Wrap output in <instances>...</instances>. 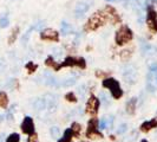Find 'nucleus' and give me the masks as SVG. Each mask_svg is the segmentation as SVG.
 <instances>
[{"instance_id": "a19ab883", "label": "nucleus", "mask_w": 157, "mask_h": 142, "mask_svg": "<svg viewBox=\"0 0 157 142\" xmlns=\"http://www.w3.org/2000/svg\"><path fill=\"white\" fill-rule=\"evenodd\" d=\"M108 126H109V129H111V127L113 124V122H115V117H113V115H110V116H108Z\"/></svg>"}, {"instance_id": "4c0bfd02", "label": "nucleus", "mask_w": 157, "mask_h": 142, "mask_svg": "<svg viewBox=\"0 0 157 142\" xmlns=\"http://www.w3.org/2000/svg\"><path fill=\"white\" fill-rule=\"evenodd\" d=\"M14 110H16V105H12V107L7 110V112H6V118H7L8 121H12V120H13Z\"/></svg>"}, {"instance_id": "a18cd8bd", "label": "nucleus", "mask_w": 157, "mask_h": 142, "mask_svg": "<svg viewBox=\"0 0 157 142\" xmlns=\"http://www.w3.org/2000/svg\"><path fill=\"white\" fill-rule=\"evenodd\" d=\"M82 142H89V141H82Z\"/></svg>"}, {"instance_id": "5701e85b", "label": "nucleus", "mask_w": 157, "mask_h": 142, "mask_svg": "<svg viewBox=\"0 0 157 142\" xmlns=\"http://www.w3.org/2000/svg\"><path fill=\"white\" fill-rule=\"evenodd\" d=\"M77 83V77L76 76H69L65 79L60 81V87L63 88H71L72 85H75Z\"/></svg>"}, {"instance_id": "dca6fc26", "label": "nucleus", "mask_w": 157, "mask_h": 142, "mask_svg": "<svg viewBox=\"0 0 157 142\" xmlns=\"http://www.w3.org/2000/svg\"><path fill=\"white\" fill-rule=\"evenodd\" d=\"M44 98L46 101L47 104V109L50 111H55L59 104V97L56 94H52V93H48V94L44 95Z\"/></svg>"}, {"instance_id": "a211bd4d", "label": "nucleus", "mask_w": 157, "mask_h": 142, "mask_svg": "<svg viewBox=\"0 0 157 142\" xmlns=\"http://www.w3.org/2000/svg\"><path fill=\"white\" fill-rule=\"evenodd\" d=\"M137 102H138V98L137 97H131L130 100H128V102L125 104V111L128 115H135L136 114Z\"/></svg>"}, {"instance_id": "f3484780", "label": "nucleus", "mask_w": 157, "mask_h": 142, "mask_svg": "<svg viewBox=\"0 0 157 142\" xmlns=\"http://www.w3.org/2000/svg\"><path fill=\"white\" fill-rule=\"evenodd\" d=\"M152 129H157V117L151 118L149 121H144V122H142L141 126H140V130H141L142 133H144V134L151 132Z\"/></svg>"}, {"instance_id": "f03ea898", "label": "nucleus", "mask_w": 157, "mask_h": 142, "mask_svg": "<svg viewBox=\"0 0 157 142\" xmlns=\"http://www.w3.org/2000/svg\"><path fill=\"white\" fill-rule=\"evenodd\" d=\"M102 87L110 91V95L113 100H121L124 95V91L121 87L119 82L115 77H106L102 81Z\"/></svg>"}, {"instance_id": "423d86ee", "label": "nucleus", "mask_w": 157, "mask_h": 142, "mask_svg": "<svg viewBox=\"0 0 157 142\" xmlns=\"http://www.w3.org/2000/svg\"><path fill=\"white\" fill-rule=\"evenodd\" d=\"M145 87L149 93L157 91V62H152L149 65V71L145 77Z\"/></svg>"}, {"instance_id": "7ed1b4c3", "label": "nucleus", "mask_w": 157, "mask_h": 142, "mask_svg": "<svg viewBox=\"0 0 157 142\" xmlns=\"http://www.w3.org/2000/svg\"><path fill=\"white\" fill-rule=\"evenodd\" d=\"M134 39V31L128 25H121L119 29L115 32V43L118 46L129 44Z\"/></svg>"}, {"instance_id": "a878e982", "label": "nucleus", "mask_w": 157, "mask_h": 142, "mask_svg": "<svg viewBox=\"0 0 157 142\" xmlns=\"http://www.w3.org/2000/svg\"><path fill=\"white\" fill-rule=\"evenodd\" d=\"M134 49H125V50H123V51H121L119 52V58L123 61V62H128L132 55H134Z\"/></svg>"}, {"instance_id": "2f4dec72", "label": "nucleus", "mask_w": 157, "mask_h": 142, "mask_svg": "<svg viewBox=\"0 0 157 142\" xmlns=\"http://www.w3.org/2000/svg\"><path fill=\"white\" fill-rule=\"evenodd\" d=\"M5 142H20V134L18 133H12L6 137Z\"/></svg>"}, {"instance_id": "49530a36", "label": "nucleus", "mask_w": 157, "mask_h": 142, "mask_svg": "<svg viewBox=\"0 0 157 142\" xmlns=\"http://www.w3.org/2000/svg\"><path fill=\"white\" fill-rule=\"evenodd\" d=\"M135 1H138V0H135Z\"/></svg>"}, {"instance_id": "6e6552de", "label": "nucleus", "mask_w": 157, "mask_h": 142, "mask_svg": "<svg viewBox=\"0 0 157 142\" xmlns=\"http://www.w3.org/2000/svg\"><path fill=\"white\" fill-rule=\"evenodd\" d=\"M145 23L151 33H157V11L154 6H148L145 10Z\"/></svg>"}, {"instance_id": "9d476101", "label": "nucleus", "mask_w": 157, "mask_h": 142, "mask_svg": "<svg viewBox=\"0 0 157 142\" xmlns=\"http://www.w3.org/2000/svg\"><path fill=\"white\" fill-rule=\"evenodd\" d=\"M39 38L40 40H44V41H50V43H59L60 40V33L53 30V29H43L39 33Z\"/></svg>"}, {"instance_id": "20e7f679", "label": "nucleus", "mask_w": 157, "mask_h": 142, "mask_svg": "<svg viewBox=\"0 0 157 142\" xmlns=\"http://www.w3.org/2000/svg\"><path fill=\"white\" fill-rule=\"evenodd\" d=\"M63 68H78L82 70L86 69V61L84 57L78 56H66L63 62H60L58 65V71Z\"/></svg>"}, {"instance_id": "ea45409f", "label": "nucleus", "mask_w": 157, "mask_h": 142, "mask_svg": "<svg viewBox=\"0 0 157 142\" xmlns=\"http://www.w3.org/2000/svg\"><path fill=\"white\" fill-rule=\"evenodd\" d=\"M27 142H39V139H38V134H37V132H34L33 134L29 135V137H27Z\"/></svg>"}, {"instance_id": "c03bdc74", "label": "nucleus", "mask_w": 157, "mask_h": 142, "mask_svg": "<svg viewBox=\"0 0 157 142\" xmlns=\"http://www.w3.org/2000/svg\"><path fill=\"white\" fill-rule=\"evenodd\" d=\"M140 142H149V141H148L147 139H143V140H141V141H140Z\"/></svg>"}, {"instance_id": "ddd939ff", "label": "nucleus", "mask_w": 157, "mask_h": 142, "mask_svg": "<svg viewBox=\"0 0 157 142\" xmlns=\"http://www.w3.org/2000/svg\"><path fill=\"white\" fill-rule=\"evenodd\" d=\"M20 130L23 134L29 135L33 134L36 132V126H34V121L31 116H25L20 123Z\"/></svg>"}, {"instance_id": "37998d69", "label": "nucleus", "mask_w": 157, "mask_h": 142, "mask_svg": "<svg viewBox=\"0 0 157 142\" xmlns=\"http://www.w3.org/2000/svg\"><path fill=\"white\" fill-rule=\"evenodd\" d=\"M105 1H108V2H116V1H119V0H105Z\"/></svg>"}, {"instance_id": "c85d7f7f", "label": "nucleus", "mask_w": 157, "mask_h": 142, "mask_svg": "<svg viewBox=\"0 0 157 142\" xmlns=\"http://www.w3.org/2000/svg\"><path fill=\"white\" fill-rule=\"evenodd\" d=\"M25 69L27 71V73H34L36 71L38 70V64H36L34 62H27V63L25 64Z\"/></svg>"}, {"instance_id": "72a5a7b5", "label": "nucleus", "mask_w": 157, "mask_h": 142, "mask_svg": "<svg viewBox=\"0 0 157 142\" xmlns=\"http://www.w3.org/2000/svg\"><path fill=\"white\" fill-rule=\"evenodd\" d=\"M111 72L110 71H103V70H96V77L97 78H106V77H110Z\"/></svg>"}, {"instance_id": "4be33fe9", "label": "nucleus", "mask_w": 157, "mask_h": 142, "mask_svg": "<svg viewBox=\"0 0 157 142\" xmlns=\"http://www.w3.org/2000/svg\"><path fill=\"white\" fill-rule=\"evenodd\" d=\"M45 65L47 68H51L53 71H58V65H59V62L56 61V58L52 55L47 56L46 59H45Z\"/></svg>"}, {"instance_id": "9b49d317", "label": "nucleus", "mask_w": 157, "mask_h": 142, "mask_svg": "<svg viewBox=\"0 0 157 142\" xmlns=\"http://www.w3.org/2000/svg\"><path fill=\"white\" fill-rule=\"evenodd\" d=\"M140 47H141L142 56H144L145 58H156L157 57V46H155L154 44L141 40Z\"/></svg>"}, {"instance_id": "7c9ffc66", "label": "nucleus", "mask_w": 157, "mask_h": 142, "mask_svg": "<svg viewBox=\"0 0 157 142\" xmlns=\"http://www.w3.org/2000/svg\"><path fill=\"white\" fill-rule=\"evenodd\" d=\"M50 135L53 139H59L60 137V129H59V127H51L50 128Z\"/></svg>"}, {"instance_id": "de8ad7c7", "label": "nucleus", "mask_w": 157, "mask_h": 142, "mask_svg": "<svg viewBox=\"0 0 157 142\" xmlns=\"http://www.w3.org/2000/svg\"><path fill=\"white\" fill-rule=\"evenodd\" d=\"M156 136H157V133H156Z\"/></svg>"}, {"instance_id": "58836bf2", "label": "nucleus", "mask_w": 157, "mask_h": 142, "mask_svg": "<svg viewBox=\"0 0 157 142\" xmlns=\"http://www.w3.org/2000/svg\"><path fill=\"white\" fill-rule=\"evenodd\" d=\"M52 56H53V57H57V58H58V57H62V56H63V49H60V47H55V49H53V51H52Z\"/></svg>"}, {"instance_id": "c9c22d12", "label": "nucleus", "mask_w": 157, "mask_h": 142, "mask_svg": "<svg viewBox=\"0 0 157 142\" xmlns=\"http://www.w3.org/2000/svg\"><path fill=\"white\" fill-rule=\"evenodd\" d=\"M128 132V124L126 123H121L117 128V134L118 135H123L124 133Z\"/></svg>"}, {"instance_id": "473e14b6", "label": "nucleus", "mask_w": 157, "mask_h": 142, "mask_svg": "<svg viewBox=\"0 0 157 142\" xmlns=\"http://www.w3.org/2000/svg\"><path fill=\"white\" fill-rule=\"evenodd\" d=\"M8 25H10V18H8L7 14H4V16L0 17V27L6 29Z\"/></svg>"}, {"instance_id": "0eeeda50", "label": "nucleus", "mask_w": 157, "mask_h": 142, "mask_svg": "<svg viewBox=\"0 0 157 142\" xmlns=\"http://www.w3.org/2000/svg\"><path fill=\"white\" fill-rule=\"evenodd\" d=\"M122 77L123 81L129 85H134L137 83V78H138V70L137 66L135 64H126L125 66L122 69Z\"/></svg>"}, {"instance_id": "4468645a", "label": "nucleus", "mask_w": 157, "mask_h": 142, "mask_svg": "<svg viewBox=\"0 0 157 142\" xmlns=\"http://www.w3.org/2000/svg\"><path fill=\"white\" fill-rule=\"evenodd\" d=\"M90 7H91V4H90L89 1H84V0L78 1L77 5H76V7H75V17H76L77 19L83 18V17L89 12Z\"/></svg>"}, {"instance_id": "6ab92c4d", "label": "nucleus", "mask_w": 157, "mask_h": 142, "mask_svg": "<svg viewBox=\"0 0 157 142\" xmlns=\"http://www.w3.org/2000/svg\"><path fill=\"white\" fill-rule=\"evenodd\" d=\"M32 107H33V109H36L37 111H44L47 109V104H46V101H45V98H44V96L43 97H39V98H36L33 103H32Z\"/></svg>"}, {"instance_id": "39448f33", "label": "nucleus", "mask_w": 157, "mask_h": 142, "mask_svg": "<svg viewBox=\"0 0 157 142\" xmlns=\"http://www.w3.org/2000/svg\"><path fill=\"white\" fill-rule=\"evenodd\" d=\"M85 136L86 139H103L104 137L102 130L99 129V118L92 116L87 121Z\"/></svg>"}, {"instance_id": "c756f323", "label": "nucleus", "mask_w": 157, "mask_h": 142, "mask_svg": "<svg viewBox=\"0 0 157 142\" xmlns=\"http://www.w3.org/2000/svg\"><path fill=\"white\" fill-rule=\"evenodd\" d=\"M64 98L70 103H77L78 102V97H77V95L75 94L73 91H67L66 94L64 95Z\"/></svg>"}, {"instance_id": "f704fd0d", "label": "nucleus", "mask_w": 157, "mask_h": 142, "mask_svg": "<svg viewBox=\"0 0 157 142\" xmlns=\"http://www.w3.org/2000/svg\"><path fill=\"white\" fill-rule=\"evenodd\" d=\"M99 129H101V130L109 129V126H108V118L106 117H103L99 120Z\"/></svg>"}, {"instance_id": "bb28decb", "label": "nucleus", "mask_w": 157, "mask_h": 142, "mask_svg": "<svg viewBox=\"0 0 157 142\" xmlns=\"http://www.w3.org/2000/svg\"><path fill=\"white\" fill-rule=\"evenodd\" d=\"M8 95L5 91H0V108L2 109H7L8 108Z\"/></svg>"}, {"instance_id": "cd10ccee", "label": "nucleus", "mask_w": 157, "mask_h": 142, "mask_svg": "<svg viewBox=\"0 0 157 142\" xmlns=\"http://www.w3.org/2000/svg\"><path fill=\"white\" fill-rule=\"evenodd\" d=\"M98 98H99L101 105L109 107V104H110V98H109V96L105 94L104 91H101V93H99V95H98Z\"/></svg>"}, {"instance_id": "aec40b11", "label": "nucleus", "mask_w": 157, "mask_h": 142, "mask_svg": "<svg viewBox=\"0 0 157 142\" xmlns=\"http://www.w3.org/2000/svg\"><path fill=\"white\" fill-rule=\"evenodd\" d=\"M73 139H75L73 132L71 130V128H66V129L64 130L63 135L58 139V141L57 142H72L73 141Z\"/></svg>"}, {"instance_id": "2eb2a0df", "label": "nucleus", "mask_w": 157, "mask_h": 142, "mask_svg": "<svg viewBox=\"0 0 157 142\" xmlns=\"http://www.w3.org/2000/svg\"><path fill=\"white\" fill-rule=\"evenodd\" d=\"M41 77H43V82H44V84L47 85V87L50 88H60V81L62 79H58L57 77L53 76V73H51L50 71H45L43 75H41Z\"/></svg>"}, {"instance_id": "79ce46f5", "label": "nucleus", "mask_w": 157, "mask_h": 142, "mask_svg": "<svg viewBox=\"0 0 157 142\" xmlns=\"http://www.w3.org/2000/svg\"><path fill=\"white\" fill-rule=\"evenodd\" d=\"M79 94L82 95V96H84V94H85V91H86V90H85V84H83V85H82V87H79Z\"/></svg>"}, {"instance_id": "f8f14e48", "label": "nucleus", "mask_w": 157, "mask_h": 142, "mask_svg": "<svg viewBox=\"0 0 157 142\" xmlns=\"http://www.w3.org/2000/svg\"><path fill=\"white\" fill-rule=\"evenodd\" d=\"M103 10H104V12L106 14L108 22H110L112 25H118V24L122 23V18L119 16V13L112 5H106Z\"/></svg>"}, {"instance_id": "b1692460", "label": "nucleus", "mask_w": 157, "mask_h": 142, "mask_svg": "<svg viewBox=\"0 0 157 142\" xmlns=\"http://www.w3.org/2000/svg\"><path fill=\"white\" fill-rule=\"evenodd\" d=\"M60 33H62L63 36L72 34V33H73V27L71 26V24L66 23V22H62V25H60Z\"/></svg>"}, {"instance_id": "393cba45", "label": "nucleus", "mask_w": 157, "mask_h": 142, "mask_svg": "<svg viewBox=\"0 0 157 142\" xmlns=\"http://www.w3.org/2000/svg\"><path fill=\"white\" fill-rule=\"evenodd\" d=\"M71 130L73 132V135H75V139H79L80 135H82V124L79 122H72L71 123Z\"/></svg>"}, {"instance_id": "e433bc0d", "label": "nucleus", "mask_w": 157, "mask_h": 142, "mask_svg": "<svg viewBox=\"0 0 157 142\" xmlns=\"http://www.w3.org/2000/svg\"><path fill=\"white\" fill-rule=\"evenodd\" d=\"M32 31H33V27H30V29L27 30V32H26V33L23 36V38H21V43H23V44H26V43L29 41L30 37H31V32Z\"/></svg>"}, {"instance_id": "412c9836", "label": "nucleus", "mask_w": 157, "mask_h": 142, "mask_svg": "<svg viewBox=\"0 0 157 142\" xmlns=\"http://www.w3.org/2000/svg\"><path fill=\"white\" fill-rule=\"evenodd\" d=\"M19 33H20V27L19 26H16V27L12 29V31H11V33H10V36H8L7 38L8 45H12V44L16 43V40L19 37Z\"/></svg>"}, {"instance_id": "f257e3e1", "label": "nucleus", "mask_w": 157, "mask_h": 142, "mask_svg": "<svg viewBox=\"0 0 157 142\" xmlns=\"http://www.w3.org/2000/svg\"><path fill=\"white\" fill-rule=\"evenodd\" d=\"M108 23V18L104 12V10H98L94 13L91 14V17L86 20V23L83 26L84 32H94L99 30L102 26H104Z\"/></svg>"}, {"instance_id": "1a4fd4ad", "label": "nucleus", "mask_w": 157, "mask_h": 142, "mask_svg": "<svg viewBox=\"0 0 157 142\" xmlns=\"http://www.w3.org/2000/svg\"><path fill=\"white\" fill-rule=\"evenodd\" d=\"M99 108H101L99 98L96 95L91 94L89 96L86 104H85V112L89 114L90 116H96L98 114V111H99Z\"/></svg>"}]
</instances>
